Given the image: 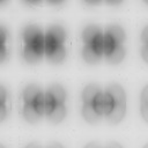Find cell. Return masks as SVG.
I'll return each mask as SVG.
<instances>
[{
	"label": "cell",
	"instance_id": "obj_1",
	"mask_svg": "<svg viewBox=\"0 0 148 148\" xmlns=\"http://www.w3.org/2000/svg\"><path fill=\"white\" fill-rule=\"evenodd\" d=\"M18 52L27 65H38L44 59V29L34 22L22 25L18 34Z\"/></svg>",
	"mask_w": 148,
	"mask_h": 148
},
{
	"label": "cell",
	"instance_id": "obj_2",
	"mask_svg": "<svg viewBox=\"0 0 148 148\" xmlns=\"http://www.w3.org/2000/svg\"><path fill=\"white\" fill-rule=\"evenodd\" d=\"M45 95L44 88L36 83L29 82L21 88L18 95V112L21 118L28 124H38L44 118Z\"/></svg>",
	"mask_w": 148,
	"mask_h": 148
},
{
	"label": "cell",
	"instance_id": "obj_3",
	"mask_svg": "<svg viewBox=\"0 0 148 148\" xmlns=\"http://www.w3.org/2000/svg\"><path fill=\"white\" fill-rule=\"evenodd\" d=\"M69 51L68 32L64 24L51 23L44 30V59L51 65L62 64Z\"/></svg>",
	"mask_w": 148,
	"mask_h": 148
},
{
	"label": "cell",
	"instance_id": "obj_4",
	"mask_svg": "<svg viewBox=\"0 0 148 148\" xmlns=\"http://www.w3.org/2000/svg\"><path fill=\"white\" fill-rule=\"evenodd\" d=\"M127 98L124 87L118 82H110L103 88V120L116 125L126 116Z\"/></svg>",
	"mask_w": 148,
	"mask_h": 148
},
{
	"label": "cell",
	"instance_id": "obj_5",
	"mask_svg": "<svg viewBox=\"0 0 148 148\" xmlns=\"http://www.w3.org/2000/svg\"><path fill=\"white\" fill-rule=\"evenodd\" d=\"M80 56L88 65L103 60V28L97 23H87L80 32Z\"/></svg>",
	"mask_w": 148,
	"mask_h": 148
},
{
	"label": "cell",
	"instance_id": "obj_6",
	"mask_svg": "<svg viewBox=\"0 0 148 148\" xmlns=\"http://www.w3.org/2000/svg\"><path fill=\"white\" fill-rule=\"evenodd\" d=\"M126 32L123 25L110 23L103 28V59L109 65H118L126 57Z\"/></svg>",
	"mask_w": 148,
	"mask_h": 148
},
{
	"label": "cell",
	"instance_id": "obj_7",
	"mask_svg": "<svg viewBox=\"0 0 148 148\" xmlns=\"http://www.w3.org/2000/svg\"><path fill=\"white\" fill-rule=\"evenodd\" d=\"M44 118L51 124H60L65 120L68 112V94L66 88L59 82H52L44 88Z\"/></svg>",
	"mask_w": 148,
	"mask_h": 148
},
{
	"label": "cell",
	"instance_id": "obj_8",
	"mask_svg": "<svg viewBox=\"0 0 148 148\" xmlns=\"http://www.w3.org/2000/svg\"><path fill=\"white\" fill-rule=\"evenodd\" d=\"M80 113L88 124L103 120V88L96 82L87 83L80 92Z\"/></svg>",
	"mask_w": 148,
	"mask_h": 148
},
{
	"label": "cell",
	"instance_id": "obj_9",
	"mask_svg": "<svg viewBox=\"0 0 148 148\" xmlns=\"http://www.w3.org/2000/svg\"><path fill=\"white\" fill-rule=\"evenodd\" d=\"M12 46V32L6 24L0 23V65L10 58Z\"/></svg>",
	"mask_w": 148,
	"mask_h": 148
},
{
	"label": "cell",
	"instance_id": "obj_10",
	"mask_svg": "<svg viewBox=\"0 0 148 148\" xmlns=\"http://www.w3.org/2000/svg\"><path fill=\"white\" fill-rule=\"evenodd\" d=\"M12 95L8 88L0 83V124L3 123L12 112Z\"/></svg>",
	"mask_w": 148,
	"mask_h": 148
},
{
	"label": "cell",
	"instance_id": "obj_11",
	"mask_svg": "<svg viewBox=\"0 0 148 148\" xmlns=\"http://www.w3.org/2000/svg\"><path fill=\"white\" fill-rule=\"evenodd\" d=\"M141 38H142L141 54H142L143 60L146 61V59H147V27H145V28H143V30H142V35H141Z\"/></svg>",
	"mask_w": 148,
	"mask_h": 148
},
{
	"label": "cell",
	"instance_id": "obj_12",
	"mask_svg": "<svg viewBox=\"0 0 148 148\" xmlns=\"http://www.w3.org/2000/svg\"><path fill=\"white\" fill-rule=\"evenodd\" d=\"M141 112L143 119H147V89L145 88L141 95Z\"/></svg>",
	"mask_w": 148,
	"mask_h": 148
},
{
	"label": "cell",
	"instance_id": "obj_13",
	"mask_svg": "<svg viewBox=\"0 0 148 148\" xmlns=\"http://www.w3.org/2000/svg\"><path fill=\"white\" fill-rule=\"evenodd\" d=\"M21 1H22V3H24V5H27V6H31V7H34V6H39L40 3L44 2V0H21Z\"/></svg>",
	"mask_w": 148,
	"mask_h": 148
},
{
	"label": "cell",
	"instance_id": "obj_14",
	"mask_svg": "<svg viewBox=\"0 0 148 148\" xmlns=\"http://www.w3.org/2000/svg\"><path fill=\"white\" fill-rule=\"evenodd\" d=\"M82 1L88 6H97L103 2V0H82Z\"/></svg>",
	"mask_w": 148,
	"mask_h": 148
},
{
	"label": "cell",
	"instance_id": "obj_15",
	"mask_svg": "<svg viewBox=\"0 0 148 148\" xmlns=\"http://www.w3.org/2000/svg\"><path fill=\"white\" fill-rule=\"evenodd\" d=\"M45 2H47L49 5H51V6H60V5H62L66 0H44Z\"/></svg>",
	"mask_w": 148,
	"mask_h": 148
},
{
	"label": "cell",
	"instance_id": "obj_16",
	"mask_svg": "<svg viewBox=\"0 0 148 148\" xmlns=\"http://www.w3.org/2000/svg\"><path fill=\"white\" fill-rule=\"evenodd\" d=\"M124 0H103V2L108 3V5H111V6H117V5H120Z\"/></svg>",
	"mask_w": 148,
	"mask_h": 148
},
{
	"label": "cell",
	"instance_id": "obj_17",
	"mask_svg": "<svg viewBox=\"0 0 148 148\" xmlns=\"http://www.w3.org/2000/svg\"><path fill=\"white\" fill-rule=\"evenodd\" d=\"M8 1H9V0H0V7H1V6L7 5V3H8Z\"/></svg>",
	"mask_w": 148,
	"mask_h": 148
},
{
	"label": "cell",
	"instance_id": "obj_18",
	"mask_svg": "<svg viewBox=\"0 0 148 148\" xmlns=\"http://www.w3.org/2000/svg\"><path fill=\"white\" fill-rule=\"evenodd\" d=\"M143 1H145V2H147V0H143Z\"/></svg>",
	"mask_w": 148,
	"mask_h": 148
}]
</instances>
